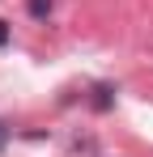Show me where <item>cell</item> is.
I'll return each instance as SVG.
<instances>
[{
    "label": "cell",
    "mask_w": 153,
    "mask_h": 157,
    "mask_svg": "<svg viewBox=\"0 0 153 157\" xmlns=\"http://www.w3.org/2000/svg\"><path fill=\"white\" fill-rule=\"evenodd\" d=\"M26 9H30V17H51V9H55V0H26Z\"/></svg>",
    "instance_id": "cell-1"
},
{
    "label": "cell",
    "mask_w": 153,
    "mask_h": 157,
    "mask_svg": "<svg viewBox=\"0 0 153 157\" xmlns=\"http://www.w3.org/2000/svg\"><path fill=\"white\" fill-rule=\"evenodd\" d=\"M111 94H115L111 85H98L94 89V110H111Z\"/></svg>",
    "instance_id": "cell-2"
},
{
    "label": "cell",
    "mask_w": 153,
    "mask_h": 157,
    "mask_svg": "<svg viewBox=\"0 0 153 157\" xmlns=\"http://www.w3.org/2000/svg\"><path fill=\"white\" fill-rule=\"evenodd\" d=\"M0 47H9V21H0Z\"/></svg>",
    "instance_id": "cell-3"
},
{
    "label": "cell",
    "mask_w": 153,
    "mask_h": 157,
    "mask_svg": "<svg viewBox=\"0 0 153 157\" xmlns=\"http://www.w3.org/2000/svg\"><path fill=\"white\" fill-rule=\"evenodd\" d=\"M4 144H9V128L0 123V153H4Z\"/></svg>",
    "instance_id": "cell-4"
}]
</instances>
